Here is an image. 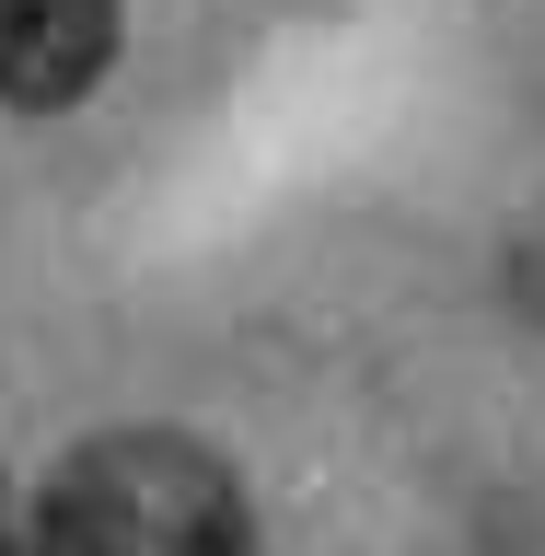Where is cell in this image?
I'll return each instance as SVG.
<instances>
[{
    "label": "cell",
    "mask_w": 545,
    "mask_h": 556,
    "mask_svg": "<svg viewBox=\"0 0 545 556\" xmlns=\"http://www.w3.org/2000/svg\"><path fill=\"white\" fill-rule=\"evenodd\" d=\"M35 556H256V521L221 452L174 429H104L59 452L35 498Z\"/></svg>",
    "instance_id": "cell-1"
},
{
    "label": "cell",
    "mask_w": 545,
    "mask_h": 556,
    "mask_svg": "<svg viewBox=\"0 0 545 556\" xmlns=\"http://www.w3.org/2000/svg\"><path fill=\"white\" fill-rule=\"evenodd\" d=\"M116 59V0H0V104H82Z\"/></svg>",
    "instance_id": "cell-2"
},
{
    "label": "cell",
    "mask_w": 545,
    "mask_h": 556,
    "mask_svg": "<svg viewBox=\"0 0 545 556\" xmlns=\"http://www.w3.org/2000/svg\"><path fill=\"white\" fill-rule=\"evenodd\" d=\"M0 556H35V510L12 498V486H0Z\"/></svg>",
    "instance_id": "cell-3"
}]
</instances>
